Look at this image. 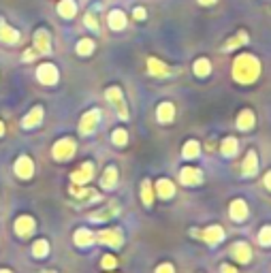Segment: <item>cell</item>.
Returning a JSON list of instances; mask_svg holds the SVG:
<instances>
[{"label":"cell","instance_id":"60d3db41","mask_svg":"<svg viewBox=\"0 0 271 273\" xmlns=\"http://www.w3.org/2000/svg\"><path fill=\"white\" fill-rule=\"evenodd\" d=\"M222 273H237V269L231 267V265H222Z\"/></svg>","mask_w":271,"mask_h":273},{"label":"cell","instance_id":"4316f807","mask_svg":"<svg viewBox=\"0 0 271 273\" xmlns=\"http://www.w3.org/2000/svg\"><path fill=\"white\" fill-rule=\"evenodd\" d=\"M192 70H194V75H196V77H207V75L211 73V64H209L207 58H201V60H196V62H194Z\"/></svg>","mask_w":271,"mask_h":273},{"label":"cell","instance_id":"e0dca14e","mask_svg":"<svg viewBox=\"0 0 271 273\" xmlns=\"http://www.w3.org/2000/svg\"><path fill=\"white\" fill-rule=\"evenodd\" d=\"M147 70H150V75H154V77H167L171 70L167 64H162L160 60H156V58H150L147 60Z\"/></svg>","mask_w":271,"mask_h":273},{"label":"cell","instance_id":"ab89813d","mask_svg":"<svg viewBox=\"0 0 271 273\" xmlns=\"http://www.w3.org/2000/svg\"><path fill=\"white\" fill-rule=\"evenodd\" d=\"M156 273H173V267H171L169 263H164V265H160V267L156 269Z\"/></svg>","mask_w":271,"mask_h":273},{"label":"cell","instance_id":"44dd1931","mask_svg":"<svg viewBox=\"0 0 271 273\" xmlns=\"http://www.w3.org/2000/svg\"><path fill=\"white\" fill-rule=\"evenodd\" d=\"M58 13H60V17H64V19L75 17V13H77L75 0H62V3L58 5Z\"/></svg>","mask_w":271,"mask_h":273},{"label":"cell","instance_id":"b9f144b4","mask_svg":"<svg viewBox=\"0 0 271 273\" xmlns=\"http://www.w3.org/2000/svg\"><path fill=\"white\" fill-rule=\"evenodd\" d=\"M265 188H267V190H271V171L265 175Z\"/></svg>","mask_w":271,"mask_h":273},{"label":"cell","instance_id":"7a4b0ae2","mask_svg":"<svg viewBox=\"0 0 271 273\" xmlns=\"http://www.w3.org/2000/svg\"><path fill=\"white\" fill-rule=\"evenodd\" d=\"M75 154V141L73 139H60L52 150V156L56 160H68Z\"/></svg>","mask_w":271,"mask_h":273},{"label":"cell","instance_id":"9a60e30c","mask_svg":"<svg viewBox=\"0 0 271 273\" xmlns=\"http://www.w3.org/2000/svg\"><path fill=\"white\" fill-rule=\"evenodd\" d=\"M233 258L237 260V263H248V260L252 258L250 245H248V243H243V241L235 243V245H233Z\"/></svg>","mask_w":271,"mask_h":273},{"label":"cell","instance_id":"f1b7e54d","mask_svg":"<svg viewBox=\"0 0 271 273\" xmlns=\"http://www.w3.org/2000/svg\"><path fill=\"white\" fill-rule=\"evenodd\" d=\"M50 254V243H47L45 239H39V241H34L32 245V256H37V258H43Z\"/></svg>","mask_w":271,"mask_h":273},{"label":"cell","instance_id":"7bdbcfd3","mask_svg":"<svg viewBox=\"0 0 271 273\" xmlns=\"http://www.w3.org/2000/svg\"><path fill=\"white\" fill-rule=\"evenodd\" d=\"M216 0H199V5H203V7H209V5H214Z\"/></svg>","mask_w":271,"mask_h":273},{"label":"cell","instance_id":"6da1fadb","mask_svg":"<svg viewBox=\"0 0 271 273\" xmlns=\"http://www.w3.org/2000/svg\"><path fill=\"white\" fill-rule=\"evenodd\" d=\"M258 73H261V64H258L254 56L241 54L237 60H235L233 77H235V81H239V84H254Z\"/></svg>","mask_w":271,"mask_h":273},{"label":"cell","instance_id":"d6986e66","mask_svg":"<svg viewBox=\"0 0 271 273\" xmlns=\"http://www.w3.org/2000/svg\"><path fill=\"white\" fill-rule=\"evenodd\" d=\"M156 115H158V122H160V124H169L173 117H175V107H173L171 103H160Z\"/></svg>","mask_w":271,"mask_h":273},{"label":"cell","instance_id":"484cf974","mask_svg":"<svg viewBox=\"0 0 271 273\" xmlns=\"http://www.w3.org/2000/svg\"><path fill=\"white\" fill-rule=\"evenodd\" d=\"M199 154H201V145H199V141H186V145L182 150V156L186 160H190V158H196Z\"/></svg>","mask_w":271,"mask_h":273},{"label":"cell","instance_id":"e575fe53","mask_svg":"<svg viewBox=\"0 0 271 273\" xmlns=\"http://www.w3.org/2000/svg\"><path fill=\"white\" fill-rule=\"evenodd\" d=\"M258 243L261 245H271V227H265L261 229V233H258Z\"/></svg>","mask_w":271,"mask_h":273},{"label":"cell","instance_id":"2e32d148","mask_svg":"<svg viewBox=\"0 0 271 273\" xmlns=\"http://www.w3.org/2000/svg\"><path fill=\"white\" fill-rule=\"evenodd\" d=\"M0 41H3V43H9V45H15V43L19 41V32H17L15 28L7 26L3 19H0Z\"/></svg>","mask_w":271,"mask_h":273},{"label":"cell","instance_id":"f546056e","mask_svg":"<svg viewBox=\"0 0 271 273\" xmlns=\"http://www.w3.org/2000/svg\"><path fill=\"white\" fill-rule=\"evenodd\" d=\"M75 52H77V56H90V54L94 52V41L81 39V41L77 43V47H75Z\"/></svg>","mask_w":271,"mask_h":273},{"label":"cell","instance_id":"ee69618b","mask_svg":"<svg viewBox=\"0 0 271 273\" xmlns=\"http://www.w3.org/2000/svg\"><path fill=\"white\" fill-rule=\"evenodd\" d=\"M5 135V126H3V122H0V137Z\"/></svg>","mask_w":271,"mask_h":273},{"label":"cell","instance_id":"7402d4cb","mask_svg":"<svg viewBox=\"0 0 271 273\" xmlns=\"http://www.w3.org/2000/svg\"><path fill=\"white\" fill-rule=\"evenodd\" d=\"M254 122H256L254 113H252L250 109H245V111H241L239 117H237V128H239V130H250V128H254Z\"/></svg>","mask_w":271,"mask_h":273},{"label":"cell","instance_id":"f6af8a7d","mask_svg":"<svg viewBox=\"0 0 271 273\" xmlns=\"http://www.w3.org/2000/svg\"><path fill=\"white\" fill-rule=\"evenodd\" d=\"M0 273H11V271L9 269H0Z\"/></svg>","mask_w":271,"mask_h":273},{"label":"cell","instance_id":"ba28073f","mask_svg":"<svg viewBox=\"0 0 271 273\" xmlns=\"http://www.w3.org/2000/svg\"><path fill=\"white\" fill-rule=\"evenodd\" d=\"M15 175L21 177V180H30L34 175V164L28 156H19L17 162H15Z\"/></svg>","mask_w":271,"mask_h":273},{"label":"cell","instance_id":"5bb4252c","mask_svg":"<svg viewBox=\"0 0 271 273\" xmlns=\"http://www.w3.org/2000/svg\"><path fill=\"white\" fill-rule=\"evenodd\" d=\"M15 231H17L19 237H28V235H32V231H34V218H30V216H21V218H17V220H15Z\"/></svg>","mask_w":271,"mask_h":273},{"label":"cell","instance_id":"603a6c76","mask_svg":"<svg viewBox=\"0 0 271 273\" xmlns=\"http://www.w3.org/2000/svg\"><path fill=\"white\" fill-rule=\"evenodd\" d=\"M73 241H75L79 247H88L90 243H94V235H92V231H88V229H79V231L75 233V237H73Z\"/></svg>","mask_w":271,"mask_h":273},{"label":"cell","instance_id":"30bf717a","mask_svg":"<svg viewBox=\"0 0 271 273\" xmlns=\"http://www.w3.org/2000/svg\"><path fill=\"white\" fill-rule=\"evenodd\" d=\"M256 171H258V158H256V152L250 150L248 154H245V158H243L241 173H243L245 177H252V175H256Z\"/></svg>","mask_w":271,"mask_h":273},{"label":"cell","instance_id":"9c48e42d","mask_svg":"<svg viewBox=\"0 0 271 273\" xmlns=\"http://www.w3.org/2000/svg\"><path fill=\"white\" fill-rule=\"evenodd\" d=\"M201 177H203V173H201V169H196V167H184L182 173H180V180H182V184H186V186H196V184H201Z\"/></svg>","mask_w":271,"mask_h":273},{"label":"cell","instance_id":"cb8c5ba5","mask_svg":"<svg viewBox=\"0 0 271 273\" xmlns=\"http://www.w3.org/2000/svg\"><path fill=\"white\" fill-rule=\"evenodd\" d=\"M156 194H158L160 198H171V196L175 194V186H173L169 180H158V184H156Z\"/></svg>","mask_w":271,"mask_h":273},{"label":"cell","instance_id":"1f68e13d","mask_svg":"<svg viewBox=\"0 0 271 273\" xmlns=\"http://www.w3.org/2000/svg\"><path fill=\"white\" fill-rule=\"evenodd\" d=\"M141 198H143L145 205H152V201H154V192H152V184L145 180L141 184Z\"/></svg>","mask_w":271,"mask_h":273},{"label":"cell","instance_id":"4dcf8cb0","mask_svg":"<svg viewBox=\"0 0 271 273\" xmlns=\"http://www.w3.org/2000/svg\"><path fill=\"white\" fill-rule=\"evenodd\" d=\"M115 209H117L115 205H113V207L109 205L107 209H103V211H96V213H92V216H90V220H92V222H103V220H107V218L115 216V213H113Z\"/></svg>","mask_w":271,"mask_h":273},{"label":"cell","instance_id":"d6a6232c","mask_svg":"<svg viewBox=\"0 0 271 273\" xmlns=\"http://www.w3.org/2000/svg\"><path fill=\"white\" fill-rule=\"evenodd\" d=\"M243 41H248V34H245V32H239L237 37H235V39H231V41L225 45V52H231V49H235V47H239Z\"/></svg>","mask_w":271,"mask_h":273},{"label":"cell","instance_id":"836d02e7","mask_svg":"<svg viewBox=\"0 0 271 273\" xmlns=\"http://www.w3.org/2000/svg\"><path fill=\"white\" fill-rule=\"evenodd\" d=\"M111 139H113V143H115V145H120V147H122V145H126V141H128V133H126L124 128H117L115 133L111 135Z\"/></svg>","mask_w":271,"mask_h":273},{"label":"cell","instance_id":"3957f363","mask_svg":"<svg viewBox=\"0 0 271 273\" xmlns=\"http://www.w3.org/2000/svg\"><path fill=\"white\" fill-rule=\"evenodd\" d=\"M107 101L117 109V115H120L122 120H128V111H126L124 96H122V90L120 88H109L107 90Z\"/></svg>","mask_w":271,"mask_h":273},{"label":"cell","instance_id":"83f0119b","mask_svg":"<svg viewBox=\"0 0 271 273\" xmlns=\"http://www.w3.org/2000/svg\"><path fill=\"white\" fill-rule=\"evenodd\" d=\"M220 152H222V156H225V158H231L233 154L237 152V139L227 137L225 141H222V147H220Z\"/></svg>","mask_w":271,"mask_h":273},{"label":"cell","instance_id":"5b68a950","mask_svg":"<svg viewBox=\"0 0 271 273\" xmlns=\"http://www.w3.org/2000/svg\"><path fill=\"white\" fill-rule=\"evenodd\" d=\"M92 177H94V164H92V162H84L79 169L73 171L70 180H73L77 186H84V184H88V182L92 180Z\"/></svg>","mask_w":271,"mask_h":273},{"label":"cell","instance_id":"277c9868","mask_svg":"<svg viewBox=\"0 0 271 273\" xmlns=\"http://www.w3.org/2000/svg\"><path fill=\"white\" fill-rule=\"evenodd\" d=\"M37 77H39L41 84L54 86L56 81H58V68H56L52 62H45V64H41V66L37 68Z\"/></svg>","mask_w":271,"mask_h":273},{"label":"cell","instance_id":"ac0fdd59","mask_svg":"<svg viewBox=\"0 0 271 273\" xmlns=\"http://www.w3.org/2000/svg\"><path fill=\"white\" fill-rule=\"evenodd\" d=\"M43 113H45L43 107H34V109H30V113L21 120V126L23 128H34V126H37L43 120Z\"/></svg>","mask_w":271,"mask_h":273},{"label":"cell","instance_id":"f35d334b","mask_svg":"<svg viewBox=\"0 0 271 273\" xmlns=\"http://www.w3.org/2000/svg\"><path fill=\"white\" fill-rule=\"evenodd\" d=\"M34 58H37V49H28V52H23V62H30V60H34Z\"/></svg>","mask_w":271,"mask_h":273},{"label":"cell","instance_id":"8fae6325","mask_svg":"<svg viewBox=\"0 0 271 273\" xmlns=\"http://www.w3.org/2000/svg\"><path fill=\"white\" fill-rule=\"evenodd\" d=\"M98 239H101L103 243L111 245V247H120L122 241H124V237H122V231H120V229H111V231H103Z\"/></svg>","mask_w":271,"mask_h":273},{"label":"cell","instance_id":"74e56055","mask_svg":"<svg viewBox=\"0 0 271 273\" xmlns=\"http://www.w3.org/2000/svg\"><path fill=\"white\" fill-rule=\"evenodd\" d=\"M145 15H147V13H145L143 7H137V9L133 11V17H135V19H145Z\"/></svg>","mask_w":271,"mask_h":273},{"label":"cell","instance_id":"52a82bcc","mask_svg":"<svg viewBox=\"0 0 271 273\" xmlns=\"http://www.w3.org/2000/svg\"><path fill=\"white\" fill-rule=\"evenodd\" d=\"M34 49H37V54H43L47 56L52 52V43H50V32L47 30H37L34 32Z\"/></svg>","mask_w":271,"mask_h":273},{"label":"cell","instance_id":"d590c367","mask_svg":"<svg viewBox=\"0 0 271 273\" xmlns=\"http://www.w3.org/2000/svg\"><path fill=\"white\" fill-rule=\"evenodd\" d=\"M103 267H105V269H113V267H115V258L109 256V254L103 256Z\"/></svg>","mask_w":271,"mask_h":273},{"label":"cell","instance_id":"4fadbf2b","mask_svg":"<svg viewBox=\"0 0 271 273\" xmlns=\"http://www.w3.org/2000/svg\"><path fill=\"white\" fill-rule=\"evenodd\" d=\"M199 237H203L209 245H218L222 239H225V231H222L220 227H209L203 233H199Z\"/></svg>","mask_w":271,"mask_h":273},{"label":"cell","instance_id":"ffe728a7","mask_svg":"<svg viewBox=\"0 0 271 273\" xmlns=\"http://www.w3.org/2000/svg\"><path fill=\"white\" fill-rule=\"evenodd\" d=\"M101 186H103L105 190H111V188L117 186V169H115V167H107V169H105L103 180H101Z\"/></svg>","mask_w":271,"mask_h":273},{"label":"cell","instance_id":"8992f818","mask_svg":"<svg viewBox=\"0 0 271 273\" xmlns=\"http://www.w3.org/2000/svg\"><path fill=\"white\" fill-rule=\"evenodd\" d=\"M98 122H101V113H98V109H92V111L84 113V117H81V122H79L81 135H90L92 130L96 128Z\"/></svg>","mask_w":271,"mask_h":273},{"label":"cell","instance_id":"7c38bea8","mask_svg":"<svg viewBox=\"0 0 271 273\" xmlns=\"http://www.w3.org/2000/svg\"><path fill=\"white\" fill-rule=\"evenodd\" d=\"M229 211H231V218L237 220V222L248 218V205H245V201H241V198H235L229 207Z\"/></svg>","mask_w":271,"mask_h":273},{"label":"cell","instance_id":"bcb514c9","mask_svg":"<svg viewBox=\"0 0 271 273\" xmlns=\"http://www.w3.org/2000/svg\"><path fill=\"white\" fill-rule=\"evenodd\" d=\"M43 273H56V271H43Z\"/></svg>","mask_w":271,"mask_h":273},{"label":"cell","instance_id":"8d00e7d4","mask_svg":"<svg viewBox=\"0 0 271 273\" xmlns=\"http://www.w3.org/2000/svg\"><path fill=\"white\" fill-rule=\"evenodd\" d=\"M86 26H88V28H92V30H96V28H98L96 17H92V15L88 13V15H86Z\"/></svg>","mask_w":271,"mask_h":273},{"label":"cell","instance_id":"d4e9b609","mask_svg":"<svg viewBox=\"0 0 271 273\" xmlns=\"http://www.w3.org/2000/svg\"><path fill=\"white\" fill-rule=\"evenodd\" d=\"M107 21H109V28L122 30V28L126 26V15L122 13V11H111L109 17H107Z\"/></svg>","mask_w":271,"mask_h":273}]
</instances>
